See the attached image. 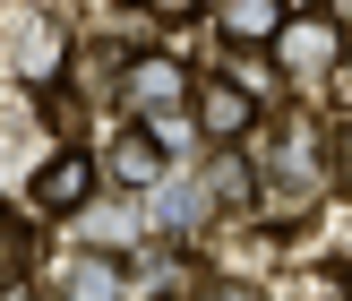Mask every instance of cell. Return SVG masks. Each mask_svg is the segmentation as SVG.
Wrapping results in <instances>:
<instances>
[{
	"mask_svg": "<svg viewBox=\"0 0 352 301\" xmlns=\"http://www.w3.org/2000/svg\"><path fill=\"white\" fill-rule=\"evenodd\" d=\"M275 61H284L292 86H318L327 69L344 61V17H336V9H292L284 34H275Z\"/></svg>",
	"mask_w": 352,
	"mask_h": 301,
	"instance_id": "obj_1",
	"label": "cell"
},
{
	"mask_svg": "<svg viewBox=\"0 0 352 301\" xmlns=\"http://www.w3.org/2000/svg\"><path fill=\"white\" fill-rule=\"evenodd\" d=\"M198 86H189V69L172 61V52H129L120 61V103H129V121H164L172 103H189Z\"/></svg>",
	"mask_w": 352,
	"mask_h": 301,
	"instance_id": "obj_2",
	"label": "cell"
},
{
	"mask_svg": "<svg viewBox=\"0 0 352 301\" xmlns=\"http://www.w3.org/2000/svg\"><path fill=\"white\" fill-rule=\"evenodd\" d=\"M95 181H103V164H95V155H86V147H60L43 172H34V189H26V198L43 207V216H69V207H86V198H95Z\"/></svg>",
	"mask_w": 352,
	"mask_h": 301,
	"instance_id": "obj_3",
	"label": "cell"
},
{
	"mask_svg": "<svg viewBox=\"0 0 352 301\" xmlns=\"http://www.w3.org/2000/svg\"><path fill=\"white\" fill-rule=\"evenodd\" d=\"M103 172H112L120 189H164V172H172V155H164V129L129 121V129L112 138V155H103Z\"/></svg>",
	"mask_w": 352,
	"mask_h": 301,
	"instance_id": "obj_4",
	"label": "cell"
},
{
	"mask_svg": "<svg viewBox=\"0 0 352 301\" xmlns=\"http://www.w3.org/2000/svg\"><path fill=\"white\" fill-rule=\"evenodd\" d=\"M284 0H215V34L232 52H275V34H284Z\"/></svg>",
	"mask_w": 352,
	"mask_h": 301,
	"instance_id": "obj_5",
	"label": "cell"
},
{
	"mask_svg": "<svg viewBox=\"0 0 352 301\" xmlns=\"http://www.w3.org/2000/svg\"><path fill=\"white\" fill-rule=\"evenodd\" d=\"M198 129L215 138V147H223V138H250L258 129V95L241 78H206L198 86Z\"/></svg>",
	"mask_w": 352,
	"mask_h": 301,
	"instance_id": "obj_6",
	"label": "cell"
},
{
	"mask_svg": "<svg viewBox=\"0 0 352 301\" xmlns=\"http://www.w3.org/2000/svg\"><path fill=\"white\" fill-rule=\"evenodd\" d=\"M60 301H129V276H120V250H86L69 267V293Z\"/></svg>",
	"mask_w": 352,
	"mask_h": 301,
	"instance_id": "obj_7",
	"label": "cell"
},
{
	"mask_svg": "<svg viewBox=\"0 0 352 301\" xmlns=\"http://www.w3.org/2000/svg\"><path fill=\"white\" fill-rule=\"evenodd\" d=\"M26 258H34V233L9 216V198H0V284H17V276H26Z\"/></svg>",
	"mask_w": 352,
	"mask_h": 301,
	"instance_id": "obj_8",
	"label": "cell"
},
{
	"mask_svg": "<svg viewBox=\"0 0 352 301\" xmlns=\"http://www.w3.org/2000/svg\"><path fill=\"white\" fill-rule=\"evenodd\" d=\"M198 301H258V293H250V284H206Z\"/></svg>",
	"mask_w": 352,
	"mask_h": 301,
	"instance_id": "obj_9",
	"label": "cell"
},
{
	"mask_svg": "<svg viewBox=\"0 0 352 301\" xmlns=\"http://www.w3.org/2000/svg\"><path fill=\"white\" fill-rule=\"evenodd\" d=\"M155 9H189V0H155Z\"/></svg>",
	"mask_w": 352,
	"mask_h": 301,
	"instance_id": "obj_10",
	"label": "cell"
}]
</instances>
